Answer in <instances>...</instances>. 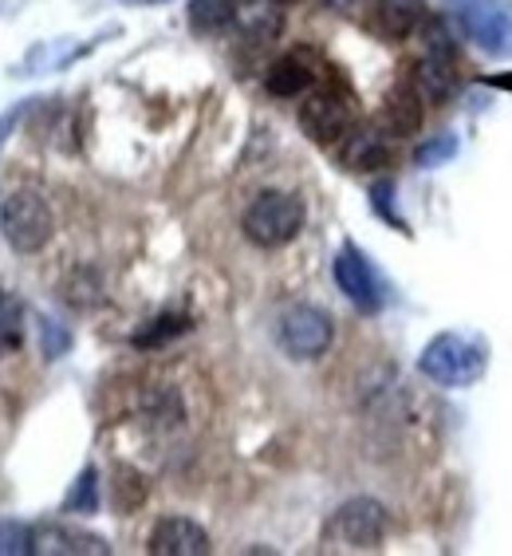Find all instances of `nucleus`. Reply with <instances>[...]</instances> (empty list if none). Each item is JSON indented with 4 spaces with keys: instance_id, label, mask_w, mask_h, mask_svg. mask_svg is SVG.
<instances>
[{
    "instance_id": "obj_1",
    "label": "nucleus",
    "mask_w": 512,
    "mask_h": 556,
    "mask_svg": "<svg viewBox=\"0 0 512 556\" xmlns=\"http://www.w3.org/2000/svg\"><path fill=\"white\" fill-rule=\"evenodd\" d=\"M489 367L485 343L470 332H441L422 348L418 371L426 375L434 387H473Z\"/></svg>"
},
{
    "instance_id": "obj_2",
    "label": "nucleus",
    "mask_w": 512,
    "mask_h": 556,
    "mask_svg": "<svg viewBox=\"0 0 512 556\" xmlns=\"http://www.w3.org/2000/svg\"><path fill=\"white\" fill-rule=\"evenodd\" d=\"M304 202L289 190H260L248 202L245 217H241V229L253 245L260 249H284L289 241H296L299 229H304Z\"/></svg>"
},
{
    "instance_id": "obj_3",
    "label": "nucleus",
    "mask_w": 512,
    "mask_h": 556,
    "mask_svg": "<svg viewBox=\"0 0 512 556\" xmlns=\"http://www.w3.org/2000/svg\"><path fill=\"white\" fill-rule=\"evenodd\" d=\"M386 505L374 502V497H351L343 502L335 514H331L328 529H323V541L331 548H343V553H367V548H379L386 536Z\"/></svg>"
},
{
    "instance_id": "obj_4",
    "label": "nucleus",
    "mask_w": 512,
    "mask_h": 556,
    "mask_svg": "<svg viewBox=\"0 0 512 556\" xmlns=\"http://www.w3.org/2000/svg\"><path fill=\"white\" fill-rule=\"evenodd\" d=\"M449 12L465 40H473L492 60L512 55V9L504 0H449Z\"/></svg>"
},
{
    "instance_id": "obj_5",
    "label": "nucleus",
    "mask_w": 512,
    "mask_h": 556,
    "mask_svg": "<svg viewBox=\"0 0 512 556\" xmlns=\"http://www.w3.org/2000/svg\"><path fill=\"white\" fill-rule=\"evenodd\" d=\"M0 229L16 253H40L52 241L55 217L52 205L43 202V193L36 190H16L0 205Z\"/></svg>"
},
{
    "instance_id": "obj_6",
    "label": "nucleus",
    "mask_w": 512,
    "mask_h": 556,
    "mask_svg": "<svg viewBox=\"0 0 512 556\" xmlns=\"http://www.w3.org/2000/svg\"><path fill=\"white\" fill-rule=\"evenodd\" d=\"M277 340L292 359H320L335 340V324L316 304H289L277 320Z\"/></svg>"
},
{
    "instance_id": "obj_7",
    "label": "nucleus",
    "mask_w": 512,
    "mask_h": 556,
    "mask_svg": "<svg viewBox=\"0 0 512 556\" xmlns=\"http://www.w3.org/2000/svg\"><path fill=\"white\" fill-rule=\"evenodd\" d=\"M299 127L311 142L320 147H335L343 142V135L355 127V108L351 99L335 91V87H320V91H308V99L299 103Z\"/></svg>"
},
{
    "instance_id": "obj_8",
    "label": "nucleus",
    "mask_w": 512,
    "mask_h": 556,
    "mask_svg": "<svg viewBox=\"0 0 512 556\" xmlns=\"http://www.w3.org/2000/svg\"><path fill=\"white\" fill-rule=\"evenodd\" d=\"M331 277L340 285V292L351 300L359 312H379L383 308V280L374 273L371 261L355 245H343L331 261Z\"/></svg>"
},
{
    "instance_id": "obj_9",
    "label": "nucleus",
    "mask_w": 512,
    "mask_h": 556,
    "mask_svg": "<svg viewBox=\"0 0 512 556\" xmlns=\"http://www.w3.org/2000/svg\"><path fill=\"white\" fill-rule=\"evenodd\" d=\"M406 84L422 96V103H434V108L449 103L453 91H458V52H430V48H422V55L410 64Z\"/></svg>"
},
{
    "instance_id": "obj_10",
    "label": "nucleus",
    "mask_w": 512,
    "mask_h": 556,
    "mask_svg": "<svg viewBox=\"0 0 512 556\" xmlns=\"http://www.w3.org/2000/svg\"><path fill=\"white\" fill-rule=\"evenodd\" d=\"M340 159L347 170L374 174V170H386V166H391L395 147H391V135L383 130V123H367V127H351L347 135H343Z\"/></svg>"
},
{
    "instance_id": "obj_11",
    "label": "nucleus",
    "mask_w": 512,
    "mask_h": 556,
    "mask_svg": "<svg viewBox=\"0 0 512 556\" xmlns=\"http://www.w3.org/2000/svg\"><path fill=\"white\" fill-rule=\"evenodd\" d=\"M150 553L154 556H205L209 553V533L193 517H162L150 533Z\"/></svg>"
},
{
    "instance_id": "obj_12",
    "label": "nucleus",
    "mask_w": 512,
    "mask_h": 556,
    "mask_svg": "<svg viewBox=\"0 0 512 556\" xmlns=\"http://www.w3.org/2000/svg\"><path fill=\"white\" fill-rule=\"evenodd\" d=\"M371 28L383 40H406L426 24L422 0H371Z\"/></svg>"
},
{
    "instance_id": "obj_13",
    "label": "nucleus",
    "mask_w": 512,
    "mask_h": 556,
    "mask_svg": "<svg viewBox=\"0 0 512 556\" xmlns=\"http://www.w3.org/2000/svg\"><path fill=\"white\" fill-rule=\"evenodd\" d=\"M422 115H426L422 96H418L410 84H398L395 91H386L379 123H383V130L391 135V139H410V135L422 130Z\"/></svg>"
},
{
    "instance_id": "obj_14",
    "label": "nucleus",
    "mask_w": 512,
    "mask_h": 556,
    "mask_svg": "<svg viewBox=\"0 0 512 556\" xmlns=\"http://www.w3.org/2000/svg\"><path fill=\"white\" fill-rule=\"evenodd\" d=\"M265 87L272 91L277 99H296V96H308L311 87H316V67L304 52H289L280 55L277 64L268 67L265 75Z\"/></svg>"
},
{
    "instance_id": "obj_15",
    "label": "nucleus",
    "mask_w": 512,
    "mask_h": 556,
    "mask_svg": "<svg viewBox=\"0 0 512 556\" xmlns=\"http://www.w3.org/2000/svg\"><path fill=\"white\" fill-rule=\"evenodd\" d=\"M36 553H95V556H107L111 545L95 533H79V529H64V525H43V529H36Z\"/></svg>"
},
{
    "instance_id": "obj_16",
    "label": "nucleus",
    "mask_w": 512,
    "mask_h": 556,
    "mask_svg": "<svg viewBox=\"0 0 512 556\" xmlns=\"http://www.w3.org/2000/svg\"><path fill=\"white\" fill-rule=\"evenodd\" d=\"M233 24L253 43H265V40H277L284 16H280V4H272V0H241Z\"/></svg>"
},
{
    "instance_id": "obj_17",
    "label": "nucleus",
    "mask_w": 512,
    "mask_h": 556,
    "mask_svg": "<svg viewBox=\"0 0 512 556\" xmlns=\"http://www.w3.org/2000/svg\"><path fill=\"white\" fill-rule=\"evenodd\" d=\"M241 0H190V24L197 33H221L236 21Z\"/></svg>"
},
{
    "instance_id": "obj_18",
    "label": "nucleus",
    "mask_w": 512,
    "mask_h": 556,
    "mask_svg": "<svg viewBox=\"0 0 512 556\" xmlns=\"http://www.w3.org/2000/svg\"><path fill=\"white\" fill-rule=\"evenodd\" d=\"M185 332H190V316L166 312V316H154L142 332L130 336V343H135V348H142V352H150V348H162V343L178 340V336H185Z\"/></svg>"
},
{
    "instance_id": "obj_19",
    "label": "nucleus",
    "mask_w": 512,
    "mask_h": 556,
    "mask_svg": "<svg viewBox=\"0 0 512 556\" xmlns=\"http://www.w3.org/2000/svg\"><path fill=\"white\" fill-rule=\"evenodd\" d=\"M24 343V304L0 289V355L16 352Z\"/></svg>"
},
{
    "instance_id": "obj_20",
    "label": "nucleus",
    "mask_w": 512,
    "mask_h": 556,
    "mask_svg": "<svg viewBox=\"0 0 512 556\" xmlns=\"http://www.w3.org/2000/svg\"><path fill=\"white\" fill-rule=\"evenodd\" d=\"M95 509H99V473L95 466H87L72 482V490H67L64 514H95Z\"/></svg>"
},
{
    "instance_id": "obj_21",
    "label": "nucleus",
    "mask_w": 512,
    "mask_h": 556,
    "mask_svg": "<svg viewBox=\"0 0 512 556\" xmlns=\"http://www.w3.org/2000/svg\"><path fill=\"white\" fill-rule=\"evenodd\" d=\"M28 553H36V529L4 517L0 521V556H28Z\"/></svg>"
},
{
    "instance_id": "obj_22",
    "label": "nucleus",
    "mask_w": 512,
    "mask_h": 556,
    "mask_svg": "<svg viewBox=\"0 0 512 556\" xmlns=\"http://www.w3.org/2000/svg\"><path fill=\"white\" fill-rule=\"evenodd\" d=\"M67 348H72V332H67L60 320L43 316V320H40V352H43V359H60V355H67Z\"/></svg>"
},
{
    "instance_id": "obj_23",
    "label": "nucleus",
    "mask_w": 512,
    "mask_h": 556,
    "mask_svg": "<svg viewBox=\"0 0 512 556\" xmlns=\"http://www.w3.org/2000/svg\"><path fill=\"white\" fill-rule=\"evenodd\" d=\"M453 154H458V139H453V135H438V139H430V142H422V147H418L414 162L422 166V170H430V166H441V162H449Z\"/></svg>"
},
{
    "instance_id": "obj_24",
    "label": "nucleus",
    "mask_w": 512,
    "mask_h": 556,
    "mask_svg": "<svg viewBox=\"0 0 512 556\" xmlns=\"http://www.w3.org/2000/svg\"><path fill=\"white\" fill-rule=\"evenodd\" d=\"M391 198H395V186H391V182H379V186H374V190H371V205H374V214L386 217V222L395 225V229H406V222H402V217H398V210H395V205H391Z\"/></svg>"
},
{
    "instance_id": "obj_25",
    "label": "nucleus",
    "mask_w": 512,
    "mask_h": 556,
    "mask_svg": "<svg viewBox=\"0 0 512 556\" xmlns=\"http://www.w3.org/2000/svg\"><path fill=\"white\" fill-rule=\"evenodd\" d=\"M28 103H33V99H28ZM28 103H21V108H12V111H4V115H0V147L9 142L12 130L21 127V118L28 115Z\"/></svg>"
},
{
    "instance_id": "obj_26",
    "label": "nucleus",
    "mask_w": 512,
    "mask_h": 556,
    "mask_svg": "<svg viewBox=\"0 0 512 556\" xmlns=\"http://www.w3.org/2000/svg\"><path fill=\"white\" fill-rule=\"evenodd\" d=\"M328 4H331V9H340V12H355L363 0H328Z\"/></svg>"
},
{
    "instance_id": "obj_27",
    "label": "nucleus",
    "mask_w": 512,
    "mask_h": 556,
    "mask_svg": "<svg viewBox=\"0 0 512 556\" xmlns=\"http://www.w3.org/2000/svg\"><path fill=\"white\" fill-rule=\"evenodd\" d=\"M497 84H501V87H509V91H512V75H504V79H497Z\"/></svg>"
},
{
    "instance_id": "obj_28",
    "label": "nucleus",
    "mask_w": 512,
    "mask_h": 556,
    "mask_svg": "<svg viewBox=\"0 0 512 556\" xmlns=\"http://www.w3.org/2000/svg\"><path fill=\"white\" fill-rule=\"evenodd\" d=\"M272 4H296V0H272Z\"/></svg>"
}]
</instances>
